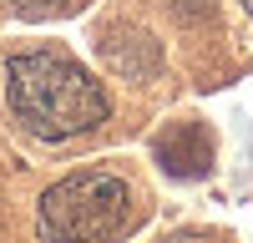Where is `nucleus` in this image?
I'll return each instance as SVG.
<instances>
[{"label": "nucleus", "mask_w": 253, "mask_h": 243, "mask_svg": "<svg viewBox=\"0 0 253 243\" xmlns=\"http://www.w3.org/2000/svg\"><path fill=\"white\" fill-rule=\"evenodd\" d=\"M86 0H10V10L20 20H61V15H76Z\"/></svg>", "instance_id": "obj_5"}, {"label": "nucleus", "mask_w": 253, "mask_h": 243, "mask_svg": "<svg viewBox=\"0 0 253 243\" xmlns=\"http://www.w3.org/2000/svg\"><path fill=\"white\" fill-rule=\"evenodd\" d=\"M157 162L172 177H203L213 167V137L203 122H177L172 132L157 137Z\"/></svg>", "instance_id": "obj_3"}, {"label": "nucleus", "mask_w": 253, "mask_h": 243, "mask_svg": "<svg viewBox=\"0 0 253 243\" xmlns=\"http://www.w3.org/2000/svg\"><path fill=\"white\" fill-rule=\"evenodd\" d=\"M101 56L122 76H157V66H162V46L147 31H112L101 40Z\"/></svg>", "instance_id": "obj_4"}, {"label": "nucleus", "mask_w": 253, "mask_h": 243, "mask_svg": "<svg viewBox=\"0 0 253 243\" xmlns=\"http://www.w3.org/2000/svg\"><path fill=\"white\" fill-rule=\"evenodd\" d=\"M172 243H203V238H198V233H182V238H172Z\"/></svg>", "instance_id": "obj_6"}, {"label": "nucleus", "mask_w": 253, "mask_h": 243, "mask_svg": "<svg viewBox=\"0 0 253 243\" xmlns=\"http://www.w3.org/2000/svg\"><path fill=\"white\" fill-rule=\"evenodd\" d=\"M243 5H248V15H253V0H243Z\"/></svg>", "instance_id": "obj_7"}, {"label": "nucleus", "mask_w": 253, "mask_h": 243, "mask_svg": "<svg viewBox=\"0 0 253 243\" xmlns=\"http://www.w3.org/2000/svg\"><path fill=\"white\" fill-rule=\"evenodd\" d=\"M132 223V182L117 172H71L41 198L46 243H107Z\"/></svg>", "instance_id": "obj_2"}, {"label": "nucleus", "mask_w": 253, "mask_h": 243, "mask_svg": "<svg viewBox=\"0 0 253 243\" xmlns=\"http://www.w3.org/2000/svg\"><path fill=\"white\" fill-rule=\"evenodd\" d=\"M5 91H10L15 117L46 142L81 137V132L107 122V91H101V81H91L66 56H46V51L10 56Z\"/></svg>", "instance_id": "obj_1"}]
</instances>
